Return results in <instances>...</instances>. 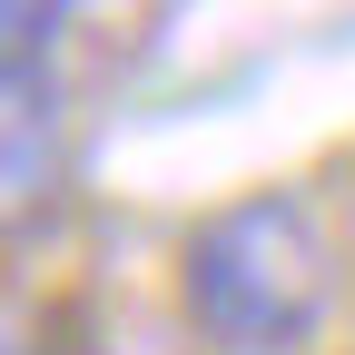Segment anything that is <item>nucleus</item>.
Segmentation results:
<instances>
[{
  "mask_svg": "<svg viewBox=\"0 0 355 355\" xmlns=\"http://www.w3.org/2000/svg\"><path fill=\"white\" fill-rule=\"evenodd\" d=\"M198 355H316L345 316V247L306 188H237L198 207L168 257Z\"/></svg>",
  "mask_w": 355,
  "mask_h": 355,
  "instance_id": "nucleus-1",
  "label": "nucleus"
},
{
  "mask_svg": "<svg viewBox=\"0 0 355 355\" xmlns=\"http://www.w3.org/2000/svg\"><path fill=\"white\" fill-rule=\"evenodd\" d=\"M79 198V128L69 89L50 69H0V257L40 247Z\"/></svg>",
  "mask_w": 355,
  "mask_h": 355,
  "instance_id": "nucleus-2",
  "label": "nucleus"
},
{
  "mask_svg": "<svg viewBox=\"0 0 355 355\" xmlns=\"http://www.w3.org/2000/svg\"><path fill=\"white\" fill-rule=\"evenodd\" d=\"M79 20L89 0H0V69H50Z\"/></svg>",
  "mask_w": 355,
  "mask_h": 355,
  "instance_id": "nucleus-3",
  "label": "nucleus"
},
{
  "mask_svg": "<svg viewBox=\"0 0 355 355\" xmlns=\"http://www.w3.org/2000/svg\"><path fill=\"white\" fill-rule=\"evenodd\" d=\"M0 355H60V316L20 286H0Z\"/></svg>",
  "mask_w": 355,
  "mask_h": 355,
  "instance_id": "nucleus-4",
  "label": "nucleus"
}]
</instances>
